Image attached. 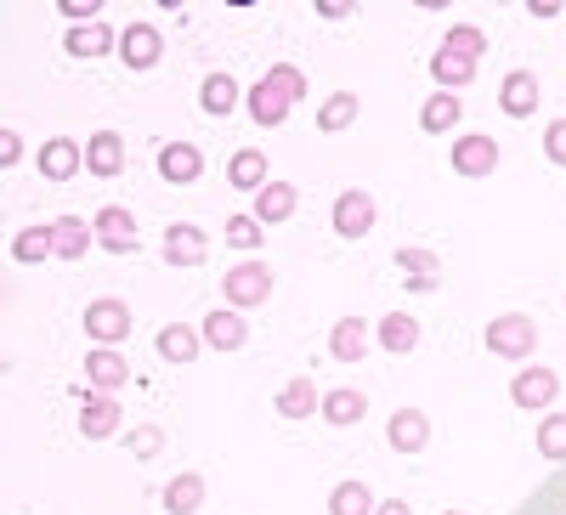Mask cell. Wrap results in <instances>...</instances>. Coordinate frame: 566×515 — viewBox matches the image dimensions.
<instances>
[{
	"instance_id": "cell-24",
	"label": "cell",
	"mask_w": 566,
	"mask_h": 515,
	"mask_svg": "<svg viewBox=\"0 0 566 515\" xmlns=\"http://www.w3.org/2000/svg\"><path fill=\"white\" fill-rule=\"evenodd\" d=\"M317 408H323V397H317V386L306 380V374H295V380L277 391V413H283V419H306V413H317Z\"/></svg>"
},
{
	"instance_id": "cell-32",
	"label": "cell",
	"mask_w": 566,
	"mask_h": 515,
	"mask_svg": "<svg viewBox=\"0 0 566 515\" xmlns=\"http://www.w3.org/2000/svg\"><path fill=\"white\" fill-rule=\"evenodd\" d=\"M232 103H239V85H232V74H210L205 85H199V108L205 114H232Z\"/></svg>"
},
{
	"instance_id": "cell-15",
	"label": "cell",
	"mask_w": 566,
	"mask_h": 515,
	"mask_svg": "<svg viewBox=\"0 0 566 515\" xmlns=\"http://www.w3.org/2000/svg\"><path fill=\"white\" fill-rule=\"evenodd\" d=\"M91 227H97V244H103V250H114V255H130V250H136V221H130L119 204L97 210V221H91Z\"/></svg>"
},
{
	"instance_id": "cell-42",
	"label": "cell",
	"mask_w": 566,
	"mask_h": 515,
	"mask_svg": "<svg viewBox=\"0 0 566 515\" xmlns=\"http://www.w3.org/2000/svg\"><path fill=\"white\" fill-rule=\"evenodd\" d=\"M57 12L80 29V23H97V0H57Z\"/></svg>"
},
{
	"instance_id": "cell-19",
	"label": "cell",
	"mask_w": 566,
	"mask_h": 515,
	"mask_svg": "<svg viewBox=\"0 0 566 515\" xmlns=\"http://www.w3.org/2000/svg\"><path fill=\"white\" fill-rule=\"evenodd\" d=\"M91 239H97V227L80 221V216L52 221V250H57V261H80V255L91 250Z\"/></svg>"
},
{
	"instance_id": "cell-30",
	"label": "cell",
	"mask_w": 566,
	"mask_h": 515,
	"mask_svg": "<svg viewBox=\"0 0 566 515\" xmlns=\"http://www.w3.org/2000/svg\"><path fill=\"white\" fill-rule=\"evenodd\" d=\"M431 80H437L442 91H459V85L476 80V63L459 57V52H437V57H431Z\"/></svg>"
},
{
	"instance_id": "cell-11",
	"label": "cell",
	"mask_w": 566,
	"mask_h": 515,
	"mask_svg": "<svg viewBox=\"0 0 566 515\" xmlns=\"http://www.w3.org/2000/svg\"><path fill=\"white\" fill-rule=\"evenodd\" d=\"M499 108H504L510 119H527V114L538 108V80H533V69H510V74H504Z\"/></svg>"
},
{
	"instance_id": "cell-7",
	"label": "cell",
	"mask_w": 566,
	"mask_h": 515,
	"mask_svg": "<svg viewBox=\"0 0 566 515\" xmlns=\"http://www.w3.org/2000/svg\"><path fill=\"white\" fill-rule=\"evenodd\" d=\"M199 340H205L210 351H244V340H250V323H244V312L221 306V312H210V317H205Z\"/></svg>"
},
{
	"instance_id": "cell-6",
	"label": "cell",
	"mask_w": 566,
	"mask_h": 515,
	"mask_svg": "<svg viewBox=\"0 0 566 515\" xmlns=\"http://www.w3.org/2000/svg\"><path fill=\"white\" fill-rule=\"evenodd\" d=\"M555 391H560V380H555L549 368H522V374L510 380V402L527 408V413H544V408L555 402Z\"/></svg>"
},
{
	"instance_id": "cell-27",
	"label": "cell",
	"mask_w": 566,
	"mask_h": 515,
	"mask_svg": "<svg viewBox=\"0 0 566 515\" xmlns=\"http://www.w3.org/2000/svg\"><path fill=\"white\" fill-rule=\"evenodd\" d=\"M250 119H255V125H266V130H272V125H283V119H290V97H283V91H272V85L261 80V85L250 91Z\"/></svg>"
},
{
	"instance_id": "cell-22",
	"label": "cell",
	"mask_w": 566,
	"mask_h": 515,
	"mask_svg": "<svg viewBox=\"0 0 566 515\" xmlns=\"http://www.w3.org/2000/svg\"><path fill=\"white\" fill-rule=\"evenodd\" d=\"M227 181L244 187V193H261V187H266V154L261 148H239L227 159Z\"/></svg>"
},
{
	"instance_id": "cell-18",
	"label": "cell",
	"mask_w": 566,
	"mask_h": 515,
	"mask_svg": "<svg viewBox=\"0 0 566 515\" xmlns=\"http://www.w3.org/2000/svg\"><path fill=\"white\" fill-rule=\"evenodd\" d=\"M295 199H301V193H295L290 181H266L261 193H255V210H250V216H255L261 227H277V221L295 216Z\"/></svg>"
},
{
	"instance_id": "cell-1",
	"label": "cell",
	"mask_w": 566,
	"mask_h": 515,
	"mask_svg": "<svg viewBox=\"0 0 566 515\" xmlns=\"http://www.w3.org/2000/svg\"><path fill=\"white\" fill-rule=\"evenodd\" d=\"M533 346H538V323H533V317L504 312V317H493V323H488V351H493V357L522 362V357H533Z\"/></svg>"
},
{
	"instance_id": "cell-2",
	"label": "cell",
	"mask_w": 566,
	"mask_h": 515,
	"mask_svg": "<svg viewBox=\"0 0 566 515\" xmlns=\"http://www.w3.org/2000/svg\"><path fill=\"white\" fill-rule=\"evenodd\" d=\"M221 290H227V306H232V312L261 306V301L272 295V272H266V261H239V266L221 277Z\"/></svg>"
},
{
	"instance_id": "cell-40",
	"label": "cell",
	"mask_w": 566,
	"mask_h": 515,
	"mask_svg": "<svg viewBox=\"0 0 566 515\" xmlns=\"http://www.w3.org/2000/svg\"><path fill=\"white\" fill-rule=\"evenodd\" d=\"M266 239V232H261V221L255 216H232L227 221V244H239V250H255Z\"/></svg>"
},
{
	"instance_id": "cell-8",
	"label": "cell",
	"mask_w": 566,
	"mask_h": 515,
	"mask_svg": "<svg viewBox=\"0 0 566 515\" xmlns=\"http://www.w3.org/2000/svg\"><path fill=\"white\" fill-rule=\"evenodd\" d=\"M80 368H85V380H91V391H103V397H114V391L125 386V374H130L125 351H114V346H91V357H85Z\"/></svg>"
},
{
	"instance_id": "cell-29",
	"label": "cell",
	"mask_w": 566,
	"mask_h": 515,
	"mask_svg": "<svg viewBox=\"0 0 566 515\" xmlns=\"http://www.w3.org/2000/svg\"><path fill=\"white\" fill-rule=\"evenodd\" d=\"M205 504V476H193V471H181L170 487H165V509L170 515H193Z\"/></svg>"
},
{
	"instance_id": "cell-14",
	"label": "cell",
	"mask_w": 566,
	"mask_h": 515,
	"mask_svg": "<svg viewBox=\"0 0 566 515\" xmlns=\"http://www.w3.org/2000/svg\"><path fill=\"white\" fill-rule=\"evenodd\" d=\"M199 170H205V154H199L193 143H165V148H159V176H165L170 187L199 181Z\"/></svg>"
},
{
	"instance_id": "cell-44",
	"label": "cell",
	"mask_w": 566,
	"mask_h": 515,
	"mask_svg": "<svg viewBox=\"0 0 566 515\" xmlns=\"http://www.w3.org/2000/svg\"><path fill=\"white\" fill-rule=\"evenodd\" d=\"M317 12H323V18H328V23H335V18H346V12H352V7H346V0H317Z\"/></svg>"
},
{
	"instance_id": "cell-20",
	"label": "cell",
	"mask_w": 566,
	"mask_h": 515,
	"mask_svg": "<svg viewBox=\"0 0 566 515\" xmlns=\"http://www.w3.org/2000/svg\"><path fill=\"white\" fill-rule=\"evenodd\" d=\"M328 357L335 362H363L368 357V323L363 317H340L335 335H328Z\"/></svg>"
},
{
	"instance_id": "cell-37",
	"label": "cell",
	"mask_w": 566,
	"mask_h": 515,
	"mask_svg": "<svg viewBox=\"0 0 566 515\" xmlns=\"http://www.w3.org/2000/svg\"><path fill=\"white\" fill-rule=\"evenodd\" d=\"M266 85H272V91H283L290 103H301V97H306V74H301L295 63H272V69H266Z\"/></svg>"
},
{
	"instance_id": "cell-31",
	"label": "cell",
	"mask_w": 566,
	"mask_h": 515,
	"mask_svg": "<svg viewBox=\"0 0 566 515\" xmlns=\"http://www.w3.org/2000/svg\"><path fill=\"white\" fill-rule=\"evenodd\" d=\"M45 255H57L52 250V227H29V232H18V239H12V261L18 266H40Z\"/></svg>"
},
{
	"instance_id": "cell-9",
	"label": "cell",
	"mask_w": 566,
	"mask_h": 515,
	"mask_svg": "<svg viewBox=\"0 0 566 515\" xmlns=\"http://www.w3.org/2000/svg\"><path fill=\"white\" fill-rule=\"evenodd\" d=\"M328 221H335L340 239H363V232L374 227V199L363 193V187H346V193L335 199V216H328Z\"/></svg>"
},
{
	"instance_id": "cell-39",
	"label": "cell",
	"mask_w": 566,
	"mask_h": 515,
	"mask_svg": "<svg viewBox=\"0 0 566 515\" xmlns=\"http://www.w3.org/2000/svg\"><path fill=\"white\" fill-rule=\"evenodd\" d=\"M125 453H130V459H159V453H165V431H159V425H136V431L125 437Z\"/></svg>"
},
{
	"instance_id": "cell-3",
	"label": "cell",
	"mask_w": 566,
	"mask_h": 515,
	"mask_svg": "<svg viewBox=\"0 0 566 515\" xmlns=\"http://www.w3.org/2000/svg\"><path fill=\"white\" fill-rule=\"evenodd\" d=\"M85 335L97 340V346H119L125 335H130V306L125 301H114V295H103V301H91L85 306Z\"/></svg>"
},
{
	"instance_id": "cell-23",
	"label": "cell",
	"mask_w": 566,
	"mask_h": 515,
	"mask_svg": "<svg viewBox=\"0 0 566 515\" xmlns=\"http://www.w3.org/2000/svg\"><path fill=\"white\" fill-rule=\"evenodd\" d=\"M63 52H74V57H108L114 52V29L108 23H80V29H69Z\"/></svg>"
},
{
	"instance_id": "cell-36",
	"label": "cell",
	"mask_w": 566,
	"mask_h": 515,
	"mask_svg": "<svg viewBox=\"0 0 566 515\" xmlns=\"http://www.w3.org/2000/svg\"><path fill=\"white\" fill-rule=\"evenodd\" d=\"M352 119H357V97H352V91H335V97L317 108V130H346Z\"/></svg>"
},
{
	"instance_id": "cell-43",
	"label": "cell",
	"mask_w": 566,
	"mask_h": 515,
	"mask_svg": "<svg viewBox=\"0 0 566 515\" xmlns=\"http://www.w3.org/2000/svg\"><path fill=\"white\" fill-rule=\"evenodd\" d=\"M23 159V143H18V130H7L0 136V165H18Z\"/></svg>"
},
{
	"instance_id": "cell-12",
	"label": "cell",
	"mask_w": 566,
	"mask_h": 515,
	"mask_svg": "<svg viewBox=\"0 0 566 515\" xmlns=\"http://www.w3.org/2000/svg\"><path fill=\"white\" fill-rule=\"evenodd\" d=\"M210 255V239L193 227V221H176L170 232H165V261L170 266H199Z\"/></svg>"
},
{
	"instance_id": "cell-16",
	"label": "cell",
	"mask_w": 566,
	"mask_h": 515,
	"mask_svg": "<svg viewBox=\"0 0 566 515\" xmlns=\"http://www.w3.org/2000/svg\"><path fill=\"white\" fill-rule=\"evenodd\" d=\"M159 52H165V45H159V29H154V23H130V29L119 34V57H125L130 69H154Z\"/></svg>"
},
{
	"instance_id": "cell-4",
	"label": "cell",
	"mask_w": 566,
	"mask_h": 515,
	"mask_svg": "<svg viewBox=\"0 0 566 515\" xmlns=\"http://www.w3.org/2000/svg\"><path fill=\"white\" fill-rule=\"evenodd\" d=\"M499 170V143L493 136H482V130H464L459 143H453V176H493Z\"/></svg>"
},
{
	"instance_id": "cell-46",
	"label": "cell",
	"mask_w": 566,
	"mask_h": 515,
	"mask_svg": "<svg viewBox=\"0 0 566 515\" xmlns=\"http://www.w3.org/2000/svg\"><path fill=\"white\" fill-rule=\"evenodd\" d=\"M374 515H413V509H408L402 498H391V504H380V509H374Z\"/></svg>"
},
{
	"instance_id": "cell-45",
	"label": "cell",
	"mask_w": 566,
	"mask_h": 515,
	"mask_svg": "<svg viewBox=\"0 0 566 515\" xmlns=\"http://www.w3.org/2000/svg\"><path fill=\"white\" fill-rule=\"evenodd\" d=\"M555 12H560V0H533V18H544V23H549Z\"/></svg>"
},
{
	"instance_id": "cell-35",
	"label": "cell",
	"mask_w": 566,
	"mask_h": 515,
	"mask_svg": "<svg viewBox=\"0 0 566 515\" xmlns=\"http://www.w3.org/2000/svg\"><path fill=\"white\" fill-rule=\"evenodd\" d=\"M442 52H459V57L476 63V57L488 52V34H482L476 23H453V29H448V40H442Z\"/></svg>"
},
{
	"instance_id": "cell-5",
	"label": "cell",
	"mask_w": 566,
	"mask_h": 515,
	"mask_svg": "<svg viewBox=\"0 0 566 515\" xmlns=\"http://www.w3.org/2000/svg\"><path fill=\"white\" fill-rule=\"evenodd\" d=\"M80 165H85V148L74 136H52V143H40V154H34V170L45 181H69V176H80Z\"/></svg>"
},
{
	"instance_id": "cell-26",
	"label": "cell",
	"mask_w": 566,
	"mask_h": 515,
	"mask_svg": "<svg viewBox=\"0 0 566 515\" xmlns=\"http://www.w3.org/2000/svg\"><path fill=\"white\" fill-rule=\"evenodd\" d=\"M380 346H386L391 357L413 351V346H419V317H408V312H391V317H380Z\"/></svg>"
},
{
	"instance_id": "cell-28",
	"label": "cell",
	"mask_w": 566,
	"mask_h": 515,
	"mask_svg": "<svg viewBox=\"0 0 566 515\" xmlns=\"http://www.w3.org/2000/svg\"><path fill=\"white\" fill-rule=\"evenodd\" d=\"M459 97H448V91H437V97H424V108H419V130H431V136H442V130H453L459 125Z\"/></svg>"
},
{
	"instance_id": "cell-13",
	"label": "cell",
	"mask_w": 566,
	"mask_h": 515,
	"mask_svg": "<svg viewBox=\"0 0 566 515\" xmlns=\"http://www.w3.org/2000/svg\"><path fill=\"white\" fill-rule=\"evenodd\" d=\"M85 170L91 176H119L125 170V136L119 130H97V136H91V143H85Z\"/></svg>"
},
{
	"instance_id": "cell-21",
	"label": "cell",
	"mask_w": 566,
	"mask_h": 515,
	"mask_svg": "<svg viewBox=\"0 0 566 515\" xmlns=\"http://www.w3.org/2000/svg\"><path fill=\"white\" fill-rule=\"evenodd\" d=\"M397 272H408L402 284H408V290H419V295L442 284V261H437L431 250H397Z\"/></svg>"
},
{
	"instance_id": "cell-17",
	"label": "cell",
	"mask_w": 566,
	"mask_h": 515,
	"mask_svg": "<svg viewBox=\"0 0 566 515\" xmlns=\"http://www.w3.org/2000/svg\"><path fill=\"white\" fill-rule=\"evenodd\" d=\"M386 442H391L397 453H419L424 442H431V419H424L419 408H402V413H391V425H386Z\"/></svg>"
},
{
	"instance_id": "cell-25",
	"label": "cell",
	"mask_w": 566,
	"mask_h": 515,
	"mask_svg": "<svg viewBox=\"0 0 566 515\" xmlns=\"http://www.w3.org/2000/svg\"><path fill=\"white\" fill-rule=\"evenodd\" d=\"M154 346H159V357H165V362L187 368V362L199 357V346H205V340H199L193 329H181V323H170V329H159V340H154Z\"/></svg>"
},
{
	"instance_id": "cell-34",
	"label": "cell",
	"mask_w": 566,
	"mask_h": 515,
	"mask_svg": "<svg viewBox=\"0 0 566 515\" xmlns=\"http://www.w3.org/2000/svg\"><path fill=\"white\" fill-rule=\"evenodd\" d=\"M380 504L368 498V487L363 482H340L335 493H328V515H374Z\"/></svg>"
},
{
	"instance_id": "cell-10",
	"label": "cell",
	"mask_w": 566,
	"mask_h": 515,
	"mask_svg": "<svg viewBox=\"0 0 566 515\" xmlns=\"http://www.w3.org/2000/svg\"><path fill=\"white\" fill-rule=\"evenodd\" d=\"M114 431H119V402L103 397V391H91V397L80 402V437H85V442H108Z\"/></svg>"
},
{
	"instance_id": "cell-38",
	"label": "cell",
	"mask_w": 566,
	"mask_h": 515,
	"mask_svg": "<svg viewBox=\"0 0 566 515\" xmlns=\"http://www.w3.org/2000/svg\"><path fill=\"white\" fill-rule=\"evenodd\" d=\"M538 453H544V459H566V413H544V425H538Z\"/></svg>"
},
{
	"instance_id": "cell-41",
	"label": "cell",
	"mask_w": 566,
	"mask_h": 515,
	"mask_svg": "<svg viewBox=\"0 0 566 515\" xmlns=\"http://www.w3.org/2000/svg\"><path fill=\"white\" fill-rule=\"evenodd\" d=\"M544 159L566 170V119H555V125L544 130Z\"/></svg>"
},
{
	"instance_id": "cell-47",
	"label": "cell",
	"mask_w": 566,
	"mask_h": 515,
	"mask_svg": "<svg viewBox=\"0 0 566 515\" xmlns=\"http://www.w3.org/2000/svg\"><path fill=\"white\" fill-rule=\"evenodd\" d=\"M448 515H459V509H448Z\"/></svg>"
},
{
	"instance_id": "cell-33",
	"label": "cell",
	"mask_w": 566,
	"mask_h": 515,
	"mask_svg": "<svg viewBox=\"0 0 566 515\" xmlns=\"http://www.w3.org/2000/svg\"><path fill=\"white\" fill-rule=\"evenodd\" d=\"M363 413H368L363 391H328L323 397V419H328V425H357Z\"/></svg>"
}]
</instances>
